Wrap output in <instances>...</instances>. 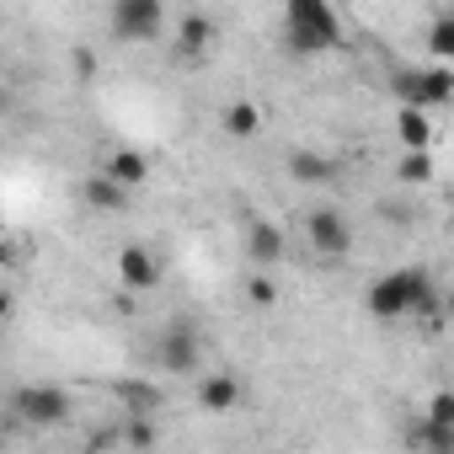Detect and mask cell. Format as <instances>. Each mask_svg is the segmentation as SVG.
<instances>
[{
    "mask_svg": "<svg viewBox=\"0 0 454 454\" xmlns=\"http://www.w3.org/2000/svg\"><path fill=\"white\" fill-rule=\"evenodd\" d=\"M364 305H369V316H380V321H401V316L433 310V305H438V289H433L427 268H395V273H385V278L369 284Z\"/></svg>",
    "mask_w": 454,
    "mask_h": 454,
    "instance_id": "1",
    "label": "cell"
},
{
    "mask_svg": "<svg viewBox=\"0 0 454 454\" xmlns=\"http://www.w3.org/2000/svg\"><path fill=\"white\" fill-rule=\"evenodd\" d=\"M284 38H289L294 54H326V49L342 43V22H337V12L326 6V0H289Z\"/></svg>",
    "mask_w": 454,
    "mask_h": 454,
    "instance_id": "2",
    "label": "cell"
},
{
    "mask_svg": "<svg viewBox=\"0 0 454 454\" xmlns=\"http://www.w3.org/2000/svg\"><path fill=\"white\" fill-rule=\"evenodd\" d=\"M17 417L27 427H59V422H70V395L59 385H22L17 390Z\"/></svg>",
    "mask_w": 454,
    "mask_h": 454,
    "instance_id": "3",
    "label": "cell"
},
{
    "mask_svg": "<svg viewBox=\"0 0 454 454\" xmlns=\"http://www.w3.org/2000/svg\"><path fill=\"white\" fill-rule=\"evenodd\" d=\"M160 22H166V6H160V0H118V6H113V38H123V43L155 38Z\"/></svg>",
    "mask_w": 454,
    "mask_h": 454,
    "instance_id": "4",
    "label": "cell"
},
{
    "mask_svg": "<svg viewBox=\"0 0 454 454\" xmlns=\"http://www.w3.org/2000/svg\"><path fill=\"white\" fill-rule=\"evenodd\" d=\"M395 91H401L406 107H438V102H449L454 75H449L443 65H433V70H401V75H395Z\"/></svg>",
    "mask_w": 454,
    "mask_h": 454,
    "instance_id": "5",
    "label": "cell"
},
{
    "mask_svg": "<svg viewBox=\"0 0 454 454\" xmlns=\"http://www.w3.org/2000/svg\"><path fill=\"white\" fill-rule=\"evenodd\" d=\"M305 231H310V247H316L326 262H342V257L353 252V231H348V219H342L337 208H316V214L305 219Z\"/></svg>",
    "mask_w": 454,
    "mask_h": 454,
    "instance_id": "6",
    "label": "cell"
},
{
    "mask_svg": "<svg viewBox=\"0 0 454 454\" xmlns=\"http://www.w3.org/2000/svg\"><path fill=\"white\" fill-rule=\"evenodd\" d=\"M118 278H123L129 294H150V289H160V257L150 247H123L118 252Z\"/></svg>",
    "mask_w": 454,
    "mask_h": 454,
    "instance_id": "7",
    "label": "cell"
},
{
    "mask_svg": "<svg viewBox=\"0 0 454 454\" xmlns=\"http://www.w3.org/2000/svg\"><path fill=\"white\" fill-rule=\"evenodd\" d=\"M155 358H160L166 374H192L198 369V337H192V326H171L155 342Z\"/></svg>",
    "mask_w": 454,
    "mask_h": 454,
    "instance_id": "8",
    "label": "cell"
},
{
    "mask_svg": "<svg viewBox=\"0 0 454 454\" xmlns=\"http://www.w3.org/2000/svg\"><path fill=\"white\" fill-rule=\"evenodd\" d=\"M247 257H252L257 268L284 262V231H278L273 219H252V224H247Z\"/></svg>",
    "mask_w": 454,
    "mask_h": 454,
    "instance_id": "9",
    "label": "cell"
},
{
    "mask_svg": "<svg viewBox=\"0 0 454 454\" xmlns=\"http://www.w3.org/2000/svg\"><path fill=\"white\" fill-rule=\"evenodd\" d=\"M422 438H427L438 454H449V449H454V395H449V390H438V395H433L427 422H422Z\"/></svg>",
    "mask_w": 454,
    "mask_h": 454,
    "instance_id": "10",
    "label": "cell"
},
{
    "mask_svg": "<svg viewBox=\"0 0 454 454\" xmlns=\"http://www.w3.org/2000/svg\"><path fill=\"white\" fill-rule=\"evenodd\" d=\"M241 395H247V390H241L236 374H203V380H198V401H203L208 411H236Z\"/></svg>",
    "mask_w": 454,
    "mask_h": 454,
    "instance_id": "11",
    "label": "cell"
},
{
    "mask_svg": "<svg viewBox=\"0 0 454 454\" xmlns=\"http://www.w3.org/2000/svg\"><path fill=\"white\" fill-rule=\"evenodd\" d=\"M102 176H107V182H118V187L129 192V187H139V182L150 176V160H145L139 150H113V155H107V166H102Z\"/></svg>",
    "mask_w": 454,
    "mask_h": 454,
    "instance_id": "12",
    "label": "cell"
},
{
    "mask_svg": "<svg viewBox=\"0 0 454 454\" xmlns=\"http://www.w3.org/2000/svg\"><path fill=\"white\" fill-rule=\"evenodd\" d=\"M208 38H214V17L187 12V17H182V27H176V54H182V59H192V54H203V49H208Z\"/></svg>",
    "mask_w": 454,
    "mask_h": 454,
    "instance_id": "13",
    "label": "cell"
},
{
    "mask_svg": "<svg viewBox=\"0 0 454 454\" xmlns=\"http://www.w3.org/2000/svg\"><path fill=\"white\" fill-rule=\"evenodd\" d=\"M395 134H401L406 150H427V145H433V123H427L422 107H401V113H395Z\"/></svg>",
    "mask_w": 454,
    "mask_h": 454,
    "instance_id": "14",
    "label": "cell"
},
{
    "mask_svg": "<svg viewBox=\"0 0 454 454\" xmlns=\"http://www.w3.org/2000/svg\"><path fill=\"white\" fill-rule=\"evenodd\" d=\"M81 198H86V208H97V214H113V208H123V198H129V192H123L118 182H107V176L97 171V176H86Z\"/></svg>",
    "mask_w": 454,
    "mask_h": 454,
    "instance_id": "15",
    "label": "cell"
},
{
    "mask_svg": "<svg viewBox=\"0 0 454 454\" xmlns=\"http://www.w3.org/2000/svg\"><path fill=\"white\" fill-rule=\"evenodd\" d=\"M289 171H294L300 182H332V176H337V160H332V155H316V150H294V155H289Z\"/></svg>",
    "mask_w": 454,
    "mask_h": 454,
    "instance_id": "16",
    "label": "cell"
},
{
    "mask_svg": "<svg viewBox=\"0 0 454 454\" xmlns=\"http://www.w3.org/2000/svg\"><path fill=\"white\" fill-rule=\"evenodd\" d=\"M224 134H231V139H252V134H262V113H257V102H231V107H224Z\"/></svg>",
    "mask_w": 454,
    "mask_h": 454,
    "instance_id": "17",
    "label": "cell"
},
{
    "mask_svg": "<svg viewBox=\"0 0 454 454\" xmlns=\"http://www.w3.org/2000/svg\"><path fill=\"white\" fill-rule=\"evenodd\" d=\"M118 390H123V401L134 406V417H150V411H160V390H155V385H145V380H123Z\"/></svg>",
    "mask_w": 454,
    "mask_h": 454,
    "instance_id": "18",
    "label": "cell"
},
{
    "mask_svg": "<svg viewBox=\"0 0 454 454\" xmlns=\"http://www.w3.org/2000/svg\"><path fill=\"white\" fill-rule=\"evenodd\" d=\"M395 176H401V182H417V187L433 182V150H406L401 166H395Z\"/></svg>",
    "mask_w": 454,
    "mask_h": 454,
    "instance_id": "19",
    "label": "cell"
},
{
    "mask_svg": "<svg viewBox=\"0 0 454 454\" xmlns=\"http://www.w3.org/2000/svg\"><path fill=\"white\" fill-rule=\"evenodd\" d=\"M427 49H433L438 65L454 54V12H438V22H433V33H427Z\"/></svg>",
    "mask_w": 454,
    "mask_h": 454,
    "instance_id": "20",
    "label": "cell"
},
{
    "mask_svg": "<svg viewBox=\"0 0 454 454\" xmlns=\"http://www.w3.org/2000/svg\"><path fill=\"white\" fill-rule=\"evenodd\" d=\"M134 449H155V417H129V433H123Z\"/></svg>",
    "mask_w": 454,
    "mask_h": 454,
    "instance_id": "21",
    "label": "cell"
},
{
    "mask_svg": "<svg viewBox=\"0 0 454 454\" xmlns=\"http://www.w3.org/2000/svg\"><path fill=\"white\" fill-rule=\"evenodd\" d=\"M247 294H252V305H257V310H273V305H278V284H273V278H252V284H247Z\"/></svg>",
    "mask_w": 454,
    "mask_h": 454,
    "instance_id": "22",
    "label": "cell"
},
{
    "mask_svg": "<svg viewBox=\"0 0 454 454\" xmlns=\"http://www.w3.org/2000/svg\"><path fill=\"white\" fill-rule=\"evenodd\" d=\"M12 316V289H0V321Z\"/></svg>",
    "mask_w": 454,
    "mask_h": 454,
    "instance_id": "23",
    "label": "cell"
},
{
    "mask_svg": "<svg viewBox=\"0 0 454 454\" xmlns=\"http://www.w3.org/2000/svg\"><path fill=\"white\" fill-rule=\"evenodd\" d=\"M0 113H12V91L6 86H0Z\"/></svg>",
    "mask_w": 454,
    "mask_h": 454,
    "instance_id": "24",
    "label": "cell"
},
{
    "mask_svg": "<svg viewBox=\"0 0 454 454\" xmlns=\"http://www.w3.org/2000/svg\"><path fill=\"white\" fill-rule=\"evenodd\" d=\"M6 262H12V247H6V241H0V268H6Z\"/></svg>",
    "mask_w": 454,
    "mask_h": 454,
    "instance_id": "25",
    "label": "cell"
}]
</instances>
